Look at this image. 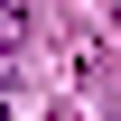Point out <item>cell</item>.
Returning a JSON list of instances; mask_svg holds the SVG:
<instances>
[{"mask_svg":"<svg viewBox=\"0 0 121 121\" xmlns=\"http://www.w3.org/2000/svg\"><path fill=\"white\" fill-rule=\"evenodd\" d=\"M9 37H19V0H0V47H9Z\"/></svg>","mask_w":121,"mask_h":121,"instance_id":"6da1fadb","label":"cell"}]
</instances>
